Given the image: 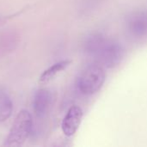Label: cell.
Wrapping results in <instances>:
<instances>
[{"label":"cell","mask_w":147,"mask_h":147,"mask_svg":"<svg viewBox=\"0 0 147 147\" xmlns=\"http://www.w3.org/2000/svg\"><path fill=\"white\" fill-rule=\"evenodd\" d=\"M83 118V110L78 106H72L62 121V131L65 136H72L78 129Z\"/></svg>","instance_id":"5b68a950"},{"label":"cell","mask_w":147,"mask_h":147,"mask_svg":"<svg viewBox=\"0 0 147 147\" xmlns=\"http://www.w3.org/2000/svg\"><path fill=\"white\" fill-rule=\"evenodd\" d=\"M12 102L8 95L0 91V122L9 119L12 113Z\"/></svg>","instance_id":"ba28073f"},{"label":"cell","mask_w":147,"mask_h":147,"mask_svg":"<svg viewBox=\"0 0 147 147\" xmlns=\"http://www.w3.org/2000/svg\"><path fill=\"white\" fill-rule=\"evenodd\" d=\"M105 79L104 67L97 63H93L87 65L81 71L77 79V86L81 93L93 95L101 90Z\"/></svg>","instance_id":"7a4b0ae2"},{"label":"cell","mask_w":147,"mask_h":147,"mask_svg":"<svg viewBox=\"0 0 147 147\" xmlns=\"http://www.w3.org/2000/svg\"><path fill=\"white\" fill-rule=\"evenodd\" d=\"M71 62V60H62V61H59V62L54 64L53 65L49 67L47 70H46L42 73V75L40 77V84H47V83L50 82L59 72H61L67 66H69Z\"/></svg>","instance_id":"52a82bcc"},{"label":"cell","mask_w":147,"mask_h":147,"mask_svg":"<svg viewBox=\"0 0 147 147\" xmlns=\"http://www.w3.org/2000/svg\"><path fill=\"white\" fill-rule=\"evenodd\" d=\"M84 50L95 63L106 68L115 67L124 57L122 46L101 33L89 34L84 40Z\"/></svg>","instance_id":"6da1fadb"},{"label":"cell","mask_w":147,"mask_h":147,"mask_svg":"<svg viewBox=\"0 0 147 147\" xmlns=\"http://www.w3.org/2000/svg\"><path fill=\"white\" fill-rule=\"evenodd\" d=\"M52 102V94L47 89L36 91L34 98V111L37 117L43 118L47 115Z\"/></svg>","instance_id":"8992f818"},{"label":"cell","mask_w":147,"mask_h":147,"mask_svg":"<svg viewBox=\"0 0 147 147\" xmlns=\"http://www.w3.org/2000/svg\"><path fill=\"white\" fill-rule=\"evenodd\" d=\"M127 31L134 37L147 36V10L133 12L127 19Z\"/></svg>","instance_id":"277c9868"},{"label":"cell","mask_w":147,"mask_h":147,"mask_svg":"<svg viewBox=\"0 0 147 147\" xmlns=\"http://www.w3.org/2000/svg\"><path fill=\"white\" fill-rule=\"evenodd\" d=\"M32 117L26 110H22L15 119L4 146H21L28 138L32 130Z\"/></svg>","instance_id":"3957f363"}]
</instances>
